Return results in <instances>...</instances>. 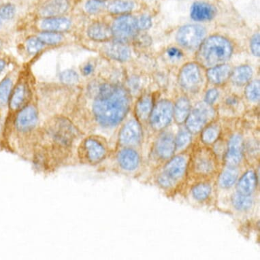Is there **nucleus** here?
<instances>
[{"label": "nucleus", "mask_w": 260, "mask_h": 260, "mask_svg": "<svg viewBox=\"0 0 260 260\" xmlns=\"http://www.w3.org/2000/svg\"><path fill=\"white\" fill-rule=\"evenodd\" d=\"M130 96L126 89L114 84H102L93 105L98 122L105 128L119 124L128 114Z\"/></svg>", "instance_id": "obj_1"}, {"label": "nucleus", "mask_w": 260, "mask_h": 260, "mask_svg": "<svg viewBox=\"0 0 260 260\" xmlns=\"http://www.w3.org/2000/svg\"><path fill=\"white\" fill-rule=\"evenodd\" d=\"M198 49L197 62L209 68L222 65L230 58L233 52L232 44L221 35H212L204 39Z\"/></svg>", "instance_id": "obj_2"}, {"label": "nucleus", "mask_w": 260, "mask_h": 260, "mask_svg": "<svg viewBox=\"0 0 260 260\" xmlns=\"http://www.w3.org/2000/svg\"><path fill=\"white\" fill-rule=\"evenodd\" d=\"M187 168V160L185 155L174 157L165 165L163 171L159 175L158 183L164 188L175 186L183 178Z\"/></svg>", "instance_id": "obj_3"}, {"label": "nucleus", "mask_w": 260, "mask_h": 260, "mask_svg": "<svg viewBox=\"0 0 260 260\" xmlns=\"http://www.w3.org/2000/svg\"><path fill=\"white\" fill-rule=\"evenodd\" d=\"M108 149L102 141L94 137L84 140L79 148V158L84 163L96 165L107 155Z\"/></svg>", "instance_id": "obj_4"}, {"label": "nucleus", "mask_w": 260, "mask_h": 260, "mask_svg": "<svg viewBox=\"0 0 260 260\" xmlns=\"http://www.w3.org/2000/svg\"><path fill=\"white\" fill-rule=\"evenodd\" d=\"M214 116V111L210 104L206 102L198 103L195 106L186 120L187 129L191 133L200 132Z\"/></svg>", "instance_id": "obj_5"}, {"label": "nucleus", "mask_w": 260, "mask_h": 260, "mask_svg": "<svg viewBox=\"0 0 260 260\" xmlns=\"http://www.w3.org/2000/svg\"><path fill=\"white\" fill-rule=\"evenodd\" d=\"M217 168V159L211 149L207 147L200 148L194 153L192 160L194 173L201 177L210 176Z\"/></svg>", "instance_id": "obj_6"}, {"label": "nucleus", "mask_w": 260, "mask_h": 260, "mask_svg": "<svg viewBox=\"0 0 260 260\" xmlns=\"http://www.w3.org/2000/svg\"><path fill=\"white\" fill-rule=\"evenodd\" d=\"M111 30L116 41L125 44L136 36L138 31L137 18L131 15L120 16L113 23Z\"/></svg>", "instance_id": "obj_7"}, {"label": "nucleus", "mask_w": 260, "mask_h": 260, "mask_svg": "<svg viewBox=\"0 0 260 260\" xmlns=\"http://www.w3.org/2000/svg\"><path fill=\"white\" fill-rule=\"evenodd\" d=\"M206 30L200 25H187L182 27L177 34V40L188 49L198 48L206 36Z\"/></svg>", "instance_id": "obj_8"}, {"label": "nucleus", "mask_w": 260, "mask_h": 260, "mask_svg": "<svg viewBox=\"0 0 260 260\" xmlns=\"http://www.w3.org/2000/svg\"><path fill=\"white\" fill-rule=\"evenodd\" d=\"M174 106L170 101L162 99L152 109L149 116L150 124L155 131L164 129L171 122L173 117Z\"/></svg>", "instance_id": "obj_9"}, {"label": "nucleus", "mask_w": 260, "mask_h": 260, "mask_svg": "<svg viewBox=\"0 0 260 260\" xmlns=\"http://www.w3.org/2000/svg\"><path fill=\"white\" fill-rule=\"evenodd\" d=\"M202 82V74L200 67L195 63L184 65L180 71L179 83L187 92H193L200 87Z\"/></svg>", "instance_id": "obj_10"}, {"label": "nucleus", "mask_w": 260, "mask_h": 260, "mask_svg": "<svg viewBox=\"0 0 260 260\" xmlns=\"http://www.w3.org/2000/svg\"><path fill=\"white\" fill-rule=\"evenodd\" d=\"M142 136L143 131L140 123L135 119L130 120L120 131V145L126 147L136 146L141 143Z\"/></svg>", "instance_id": "obj_11"}, {"label": "nucleus", "mask_w": 260, "mask_h": 260, "mask_svg": "<svg viewBox=\"0 0 260 260\" xmlns=\"http://www.w3.org/2000/svg\"><path fill=\"white\" fill-rule=\"evenodd\" d=\"M38 121V112L32 106L22 109L16 115L15 127L21 132H28L34 128Z\"/></svg>", "instance_id": "obj_12"}, {"label": "nucleus", "mask_w": 260, "mask_h": 260, "mask_svg": "<svg viewBox=\"0 0 260 260\" xmlns=\"http://www.w3.org/2000/svg\"><path fill=\"white\" fill-rule=\"evenodd\" d=\"M243 140L242 136L235 134L229 140L225 161L228 167L235 168L239 164L243 155Z\"/></svg>", "instance_id": "obj_13"}, {"label": "nucleus", "mask_w": 260, "mask_h": 260, "mask_svg": "<svg viewBox=\"0 0 260 260\" xmlns=\"http://www.w3.org/2000/svg\"><path fill=\"white\" fill-rule=\"evenodd\" d=\"M175 149V138L171 133L164 132L160 135L155 145V153L159 158L162 160L171 158Z\"/></svg>", "instance_id": "obj_14"}, {"label": "nucleus", "mask_w": 260, "mask_h": 260, "mask_svg": "<svg viewBox=\"0 0 260 260\" xmlns=\"http://www.w3.org/2000/svg\"><path fill=\"white\" fill-rule=\"evenodd\" d=\"M118 163L123 170L131 172L139 166L141 158L138 152L130 147L120 150L116 156Z\"/></svg>", "instance_id": "obj_15"}, {"label": "nucleus", "mask_w": 260, "mask_h": 260, "mask_svg": "<svg viewBox=\"0 0 260 260\" xmlns=\"http://www.w3.org/2000/svg\"><path fill=\"white\" fill-rule=\"evenodd\" d=\"M216 15V9L212 5L197 1L192 5L191 8V17L194 21H205L212 19Z\"/></svg>", "instance_id": "obj_16"}, {"label": "nucleus", "mask_w": 260, "mask_h": 260, "mask_svg": "<svg viewBox=\"0 0 260 260\" xmlns=\"http://www.w3.org/2000/svg\"><path fill=\"white\" fill-rule=\"evenodd\" d=\"M67 0H48L40 10V14L45 17H54L64 14L68 8Z\"/></svg>", "instance_id": "obj_17"}, {"label": "nucleus", "mask_w": 260, "mask_h": 260, "mask_svg": "<svg viewBox=\"0 0 260 260\" xmlns=\"http://www.w3.org/2000/svg\"><path fill=\"white\" fill-rule=\"evenodd\" d=\"M231 72L232 70L229 65L222 64L209 68L207 77L211 83L222 84L228 80Z\"/></svg>", "instance_id": "obj_18"}, {"label": "nucleus", "mask_w": 260, "mask_h": 260, "mask_svg": "<svg viewBox=\"0 0 260 260\" xmlns=\"http://www.w3.org/2000/svg\"><path fill=\"white\" fill-rule=\"evenodd\" d=\"M257 187V176L254 172L249 170L238 182L236 190L237 192L244 195H251L256 190Z\"/></svg>", "instance_id": "obj_19"}, {"label": "nucleus", "mask_w": 260, "mask_h": 260, "mask_svg": "<svg viewBox=\"0 0 260 260\" xmlns=\"http://www.w3.org/2000/svg\"><path fill=\"white\" fill-rule=\"evenodd\" d=\"M105 51L108 56L117 61L128 60L131 55L129 47L124 45V43L117 41L107 45L105 48Z\"/></svg>", "instance_id": "obj_20"}, {"label": "nucleus", "mask_w": 260, "mask_h": 260, "mask_svg": "<svg viewBox=\"0 0 260 260\" xmlns=\"http://www.w3.org/2000/svg\"><path fill=\"white\" fill-rule=\"evenodd\" d=\"M28 93L25 84L20 83L12 92L9 99L10 109L13 111L21 109L27 101Z\"/></svg>", "instance_id": "obj_21"}, {"label": "nucleus", "mask_w": 260, "mask_h": 260, "mask_svg": "<svg viewBox=\"0 0 260 260\" xmlns=\"http://www.w3.org/2000/svg\"><path fill=\"white\" fill-rule=\"evenodd\" d=\"M70 26V21L66 18L50 17L42 22L41 28L47 32H61L66 31Z\"/></svg>", "instance_id": "obj_22"}, {"label": "nucleus", "mask_w": 260, "mask_h": 260, "mask_svg": "<svg viewBox=\"0 0 260 260\" xmlns=\"http://www.w3.org/2000/svg\"><path fill=\"white\" fill-rule=\"evenodd\" d=\"M89 36L97 41H105L113 36L112 30L105 23H95L88 29Z\"/></svg>", "instance_id": "obj_23"}, {"label": "nucleus", "mask_w": 260, "mask_h": 260, "mask_svg": "<svg viewBox=\"0 0 260 260\" xmlns=\"http://www.w3.org/2000/svg\"><path fill=\"white\" fill-rule=\"evenodd\" d=\"M191 111L190 102L187 98H180L174 107L173 116L179 124L186 121Z\"/></svg>", "instance_id": "obj_24"}, {"label": "nucleus", "mask_w": 260, "mask_h": 260, "mask_svg": "<svg viewBox=\"0 0 260 260\" xmlns=\"http://www.w3.org/2000/svg\"><path fill=\"white\" fill-rule=\"evenodd\" d=\"M153 107V98L150 95L143 96L138 101L136 106V114L138 119L141 121H146L149 119L152 109Z\"/></svg>", "instance_id": "obj_25"}, {"label": "nucleus", "mask_w": 260, "mask_h": 260, "mask_svg": "<svg viewBox=\"0 0 260 260\" xmlns=\"http://www.w3.org/2000/svg\"><path fill=\"white\" fill-rule=\"evenodd\" d=\"M253 75L252 69L249 65H241L232 71L231 81L236 85H244L250 81Z\"/></svg>", "instance_id": "obj_26"}, {"label": "nucleus", "mask_w": 260, "mask_h": 260, "mask_svg": "<svg viewBox=\"0 0 260 260\" xmlns=\"http://www.w3.org/2000/svg\"><path fill=\"white\" fill-rule=\"evenodd\" d=\"M201 139L206 145H212L218 140L221 134V128L218 123L208 124L202 130Z\"/></svg>", "instance_id": "obj_27"}, {"label": "nucleus", "mask_w": 260, "mask_h": 260, "mask_svg": "<svg viewBox=\"0 0 260 260\" xmlns=\"http://www.w3.org/2000/svg\"><path fill=\"white\" fill-rule=\"evenodd\" d=\"M239 176V172L235 168L229 167L221 174L219 183L223 189L230 188L236 183Z\"/></svg>", "instance_id": "obj_28"}, {"label": "nucleus", "mask_w": 260, "mask_h": 260, "mask_svg": "<svg viewBox=\"0 0 260 260\" xmlns=\"http://www.w3.org/2000/svg\"><path fill=\"white\" fill-rule=\"evenodd\" d=\"M232 203L238 211H246L252 207L253 199L251 195H244L236 192L232 195Z\"/></svg>", "instance_id": "obj_29"}, {"label": "nucleus", "mask_w": 260, "mask_h": 260, "mask_svg": "<svg viewBox=\"0 0 260 260\" xmlns=\"http://www.w3.org/2000/svg\"><path fill=\"white\" fill-rule=\"evenodd\" d=\"M134 4L132 1L116 0L108 6L110 13L114 15L125 14L132 11Z\"/></svg>", "instance_id": "obj_30"}, {"label": "nucleus", "mask_w": 260, "mask_h": 260, "mask_svg": "<svg viewBox=\"0 0 260 260\" xmlns=\"http://www.w3.org/2000/svg\"><path fill=\"white\" fill-rule=\"evenodd\" d=\"M13 83L11 78L6 77L0 82V106H4L9 102Z\"/></svg>", "instance_id": "obj_31"}, {"label": "nucleus", "mask_w": 260, "mask_h": 260, "mask_svg": "<svg viewBox=\"0 0 260 260\" xmlns=\"http://www.w3.org/2000/svg\"><path fill=\"white\" fill-rule=\"evenodd\" d=\"M211 191L212 188L209 183H200L192 188V194L195 200L202 202L210 196Z\"/></svg>", "instance_id": "obj_32"}, {"label": "nucleus", "mask_w": 260, "mask_h": 260, "mask_svg": "<svg viewBox=\"0 0 260 260\" xmlns=\"http://www.w3.org/2000/svg\"><path fill=\"white\" fill-rule=\"evenodd\" d=\"M246 98L251 102H257L259 101L260 96V82L259 81H254L250 82L245 89Z\"/></svg>", "instance_id": "obj_33"}, {"label": "nucleus", "mask_w": 260, "mask_h": 260, "mask_svg": "<svg viewBox=\"0 0 260 260\" xmlns=\"http://www.w3.org/2000/svg\"><path fill=\"white\" fill-rule=\"evenodd\" d=\"M192 141V134L188 130H181L177 134L175 139V146L177 149H183L190 145Z\"/></svg>", "instance_id": "obj_34"}, {"label": "nucleus", "mask_w": 260, "mask_h": 260, "mask_svg": "<svg viewBox=\"0 0 260 260\" xmlns=\"http://www.w3.org/2000/svg\"><path fill=\"white\" fill-rule=\"evenodd\" d=\"M38 38L43 44L47 45H57L63 39V36L57 32H47L40 33Z\"/></svg>", "instance_id": "obj_35"}, {"label": "nucleus", "mask_w": 260, "mask_h": 260, "mask_svg": "<svg viewBox=\"0 0 260 260\" xmlns=\"http://www.w3.org/2000/svg\"><path fill=\"white\" fill-rule=\"evenodd\" d=\"M16 8L14 5L6 4L0 6V18L3 21H9L14 18Z\"/></svg>", "instance_id": "obj_36"}, {"label": "nucleus", "mask_w": 260, "mask_h": 260, "mask_svg": "<svg viewBox=\"0 0 260 260\" xmlns=\"http://www.w3.org/2000/svg\"><path fill=\"white\" fill-rule=\"evenodd\" d=\"M60 80L64 84H73L77 83L79 81V77L77 72L74 71L66 70L61 74Z\"/></svg>", "instance_id": "obj_37"}, {"label": "nucleus", "mask_w": 260, "mask_h": 260, "mask_svg": "<svg viewBox=\"0 0 260 260\" xmlns=\"http://www.w3.org/2000/svg\"><path fill=\"white\" fill-rule=\"evenodd\" d=\"M105 5L98 0H89L85 4L86 11L91 14H96L104 9Z\"/></svg>", "instance_id": "obj_38"}, {"label": "nucleus", "mask_w": 260, "mask_h": 260, "mask_svg": "<svg viewBox=\"0 0 260 260\" xmlns=\"http://www.w3.org/2000/svg\"><path fill=\"white\" fill-rule=\"evenodd\" d=\"M26 47L29 53L34 54L41 49L43 47V43L38 38H31L27 41Z\"/></svg>", "instance_id": "obj_39"}, {"label": "nucleus", "mask_w": 260, "mask_h": 260, "mask_svg": "<svg viewBox=\"0 0 260 260\" xmlns=\"http://www.w3.org/2000/svg\"><path fill=\"white\" fill-rule=\"evenodd\" d=\"M260 33H256L252 37L251 40V50L255 56L259 57L260 55Z\"/></svg>", "instance_id": "obj_40"}, {"label": "nucleus", "mask_w": 260, "mask_h": 260, "mask_svg": "<svg viewBox=\"0 0 260 260\" xmlns=\"http://www.w3.org/2000/svg\"><path fill=\"white\" fill-rule=\"evenodd\" d=\"M137 25L138 30H147L151 27V18L148 15H143L139 18H137Z\"/></svg>", "instance_id": "obj_41"}, {"label": "nucleus", "mask_w": 260, "mask_h": 260, "mask_svg": "<svg viewBox=\"0 0 260 260\" xmlns=\"http://www.w3.org/2000/svg\"><path fill=\"white\" fill-rule=\"evenodd\" d=\"M219 97L218 91L216 89H211L208 91L205 96V102L212 105Z\"/></svg>", "instance_id": "obj_42"}, {"label": "nucleus", "mask_w": 260, "mask_h": 260, "mask_svg": "<svg viewBox=\"0 0 260 260\" xmlns=\"http://www.w3.org/2000/svg\"><path fill=\"white\" fill-rule=\"evenodd\" d=\"M167 53L169 56L174 57V58H180L183 56V53L179 49L177 48H170L167 50Z\"/></svg>", "instance_id": "obj_43"}, {"label": "nucleus", "mask_w": 260, "mask_h": 260, "mask_svg": "<svg viewBox=\"0 0 260 260\" xmlns=\"http://www.w3.org/2000/svg\"><path fill=\"white\" fill-rule=\"evenodd\" d=\"M92 65H90V64H88V65H87L86 66L84 67L83 73L84 74H85V75H88V74H90L91 72H92Z\"/></svg>", "instance_id": "obj_44"}, {"label": "nucleus", "mask_w": 260, "mask_h": 260, "mask_svg": "<svg viewBox=\"0 0 260 260\" xmlns=\"http://www.w3.org/2000/svg\"><path fill=\"white\" fill-rule=\"evenodd\" d=\"M6 61L2 60V59H0V74H1V72L4 70V69L5 68V67H6Z\"/></svg>", "instance_id": "obj_45"}, {"label": "nucleus", "mask_w": 260, "mask_h": 260, "mask_svg": "<svg viewBox=\"0 0 260 260\" xmlns=\"http://www.w3.org/2000/svg\"><path fill=\"white\" fill-rule=\"evenodd\" d=\"M227 103L228 104H229V105H234L236 103V101L235 99L229 98L228 99Z\"/></svg>", "instance_id": "obj_46"}, {"label": "nucleus", "mask_w": 260, "mask_h": 260, "mask_svg": "<svg viewBox=\"0 0 260 260\" xmlns=\"http://www.w3.org/2000/svg\"><path fill=\"white\" fill-rule=\"evenodd\" d=\"M3 25H4V21L0 18V29L2 28Z\"/></svg>", "instance_id": "obj_47"}, {"label": "nucleus", "mask_w": 260, "mask_h": 260, "mask_svg": "<svg viewBox=\"0 0 260 260\" xmlns=\"http://www.w3.org/2000/svg\"><path fill=\"white\" fill-rule=\"evenodd\" d=\"M1 46H2V43H1V41L0 40V50H1Z\"/></svg>", "instance_id": "obj_48"}, {"label": "nucleus", "mask_w": 260, "mask_h": 260, "mask_svg": "<svg viewBox=\"0 0 260 260\" xmlns=\"http://www.w3.org/2000/svg\"><path fill=\"white\" fill-rule=\"evenodd\" d=\"M98 1H106V0H98Z\"/></svg>", "instance_id": "obj_49"}]
</instances>
